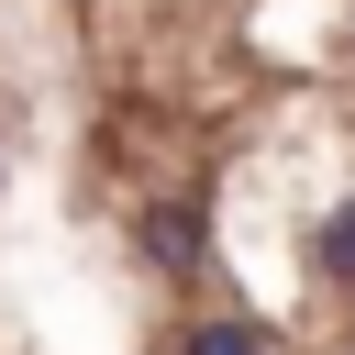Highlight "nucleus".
<instances>
[{"instance_id":"obj_1","label":"nucleus","mask_w":355,"mask_h":355,"mask_svg":"<svg viewBox=\"0 0 355 355\" xmlns=\"http://www.w3.org/2000/svg\"><path fill=\"white\" fill-rule=\"evenodd\" d=\"M189 355H266V333H255V322H200Z\"/></svg>"},{"instance_id":"obj_2","label":"nucleus","mask_w":355,"mask_h":355,"mask_svg":"<svg viewBox=\"0 0 355 355\" xmlns=\"http://www.w3.org/2000/svg\"><path fill=\"white\" fill-rule=\"evenodd\" d=\"M333 266H344V277H355V211H344V222H333Z\"/></svg>"}]
</instances>
